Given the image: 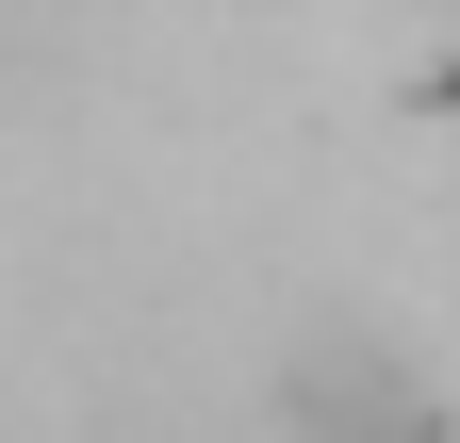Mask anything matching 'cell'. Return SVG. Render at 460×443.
Segmentation results:
<instances>
[{"label": "cell", "mask_w": 460, "mask_h": 443, "mask_svg": "<svg viewBox=\"0 0 460 443\" xmlns=\"http://www.w3.org/2000/svg\"><path fill=\"white\" fill-rule=\"evenodd\" d=\"M279 411H296V443H460V411L394 345H362V328H329V345L279 378Z\"/></svg>", "instance_id": "1"}]
</instances>
